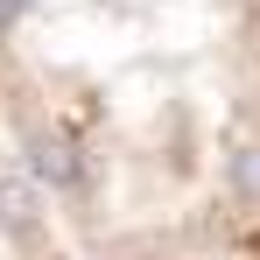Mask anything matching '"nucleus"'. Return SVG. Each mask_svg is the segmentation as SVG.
Returning a JSON list of instances; mask_svg holds the SVG:
<instances>
[{"label": "nucleus", "instance_id": "obj_1", "mask_svg": "<svg viewBox=\"0 0 260 260\" xmlns=\"http://www.w3.org/2000/svg\"><path fill=\"white\" fill-rule=\"evenodd\" d=\"M28 155H36V176H49V183H78V162H71V148L63 141H28Z\"/></svg>", "mask_w": 260, "mask_h": 260}, {"label": "nucleus", "instance_id": "obj_2", "mask_svg": "<svg viewBox=\"0 0 260 260\" xmlns=\"http://www.w3.org/2000/svg\"><path fill=\"white\" fill-rule=\"evenodd\" d=\"M28 211H36V197H28V183L0 169V218H7V225H28Z\"/></svg>", "mask_w": 260, "mask_h": 260}, {"label": "nucleus", "instance_id": "obj_3", "mask_svg": "<svg viewBox=\"0 0 260 260\" xmlns=\"http://www.w3.org/2000/svg\"><path fill=\"white\" fill-rule=\"evenodd\" d=\"M21 7H28V0H0V28H7V21H14Z\"/></svg>", "mask_w": 260, "mask_h": 260}]
</instances>
